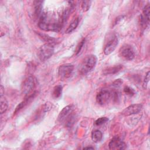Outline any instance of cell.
Masks as SVG:
<instances>
[{
    "label": "cell",
    "mask_w": 150,
    "mask_h": 150,
    "mask_svg": "<svg viewBox=\"0 0 150 150\" xmlns=\"http://www.w3.org/2000/svg\"><path fill=\"white\" fill-rule=\"evenodd\" d=\"M64 21L62 17L57 18L54 15L43 12L39 18V27L45 31H57L63 24Z\"/></svg>",
    "instance_id": "obj_1"
},
{
    "label": "cell",
    "mask_w": 150,
    "mask_h": 150,
    "mask_svg": "<svg viewBox=\"0 0 150 150\" xmlns=\"http://www.w3.org/2000/svg\"><path fill=\"white\" fill-rule=\"evenodd\" d=\"M97 62V58L96 56L94 54L86 56L80 65L79 71L80 74L85 75L90 72L95 67Z\"/></svg>",
    "instance_id": "obj_2"
},
{
    "label": "cell",
    "mask_w": 150,
    "mask_h": 150,
    "mask_svg": "<svg viewBox=\"0 0 150 150\" xmlns=\"http://www.w3.org/2000/svg\"><path fill=\"white\" fill-rule=\"evenodd\" d=\"M36 84L37 81L34 76H29L27 77L22 84V93L25 97L31 95L35 91V88H36Z\"/></svg>",
    "instance_id": "obj_3"
},
{
    "label": "cell",
    "mask_w": 150,
    "mask_h": 150,
    "mask_svg": "<svg viewBox=\"0 0 150 150\" xmlns=\"http://www.w3.org/2000/svg\"><path fill=\"white\" fill-rule=\"evenodd\" d=\"M54 51L53 44L46 43L41 46L38 51V56L39 59L45 62L49 59L53 54Z\"/></svg>",
    "instance_id": "obj_4"
},
{
    "label": "cell",
    "mask_w": 150,
    "mask_h": 150,
    "mask_svg": "<svg viewBox=\"0 0 150 150\" xmlns=\"http://www.w3.org/2000/svg\"><path fill=\"white\" fill-rule=\"evenodd\" d=\"M118 44V38L115 34L110 35L107 38L104 46V53L105 55L111 54L116 49Z\"/></svg>",
    "instance_id": "obj_5"
},
{
    "label": "cell",
    "mask_w": 150,
    "mask_h": 150,
    "mask_svg": "<svg viewBox=\"0 0 150 150\" xmlns=\"http://www.w3.org/2000/svg\"><path fill=\"white\" fill-rule=\"evenodd\" d=\"M119 53L120 56L127 60H131L135 57V50L129 45H124L121 46Z\"/></svg>",
    "instance_id": "obj_6"
},
{
    "label": "cell",
    "mask_w": 150,
    "mask_h": 150,
    "mask_svg": "<svg viewBox=\"0 0 150 150\" xmlns=\"http://www.w3.org/2000/svg\"><path fill=\"white\" fill-rule=\"evenodd\" d=\"M74 70V66L70 63L62 64L58 69V74L62 79H67L71 76Z\"/></svg>",
    "instance_id": "obj_7"
},
{
    "label": "cell",
    "mask_w": 150,
    "mask_h": 150,
    "mask_svg": "<svg viewBox=\"0 0 150 150\" xmlns=\"http://www.w3.org/2000/svg\"><path fill=\"white\" fill-rule=\"evenodd\" d=\"M111 95L110 91L107 89L100 90L96 96V101L100 105H106L110 101Z\"/></svg>",
    "instance_id": "obj_8"
},
{
    "label": "cell",
    "mask_w": 150,
    "mask_h": 150,
    "mask_svg": "<svg viewBox=\"0 0 150 150\" xmlns=\"http://www.w3.org/2000/svg\"><path fill=\"white\" fill-rule=\"evenodd\" d=\"M108 148L111 150H122L127 148V145L120 138L115 137L110 141Z\"/></svg>",
    "instance_id": "obj_9"
},
{
    "label": "cell",
    "mask_w": 150,
    "mask_h": 150,
    "mask_svg": "<svg viewBox=\"0 0 150 150\" xmlns=\"http://www.w3.org/2000/svg\"><path fill=\"white\" fill-rule=\"evenodd\" d=\"M142 108V105L141 104H134L126 107L121 112L124 116H129L139 113Z\"/></svg>",
    "instance_id": "obj_10"
},
{
    "label": "cell",
    "mask_w": 150,
    "mask_h": 150,
    "mask_svg": "<svg viewBox=\"0 0 150 150\" xmlns=\"http://www.w3.org/2000/svg\"><path fill=\"white\" fill-rule=\"evenodd\" d=\"M37 94V91H35L33 94H32L30 96H26L25 97V99L21 103H19L17 107H16L15 111H14V113L13 114H16L17 112H18L19 111H21L22 108H23L24 107H25L28 104H29L30 103L32 102V101L33 100V98L35 97L36 95Z\"/></svg>",
    "instance_id": "obj_11"
},
{
    "label": "cell",
    "mask_w": 150,
    "mask_h": 150,
    "mask_svg": "<svg viewBox=\"0 0 150 150\" xmlns=\"http://www.w3.org/2000/svg\"><path fill=\"white\" fill-rule=\"evenodd\" d=\"M73 107L72 105H68L64 107L60 112L58 115L57 120L59 122H62L64 121L66 119V118L73 112Z\"/></svg>",
    "instance_id": "obj_12"
},
{
    "label": "cell",
    "mask_w": 150,
    "mask_h": 150,
    "mask_svg": "<svg viewBox=\"0 0 150 150\" xmlns=\"http://www.w3.org/2000/svg\"><path fill=\"white\" fill-rule=\"evenodd\" d=\"M149 5L147 4L143 9L141 17V23L142 26L146 27L149 21Z\"/></svg>",
    "instance_id": "obj_13"
},
{
    "label": "cell",
    "mask_w": 150,
    "mask_h": 150,
    "mask_svg": "<svg viewBox=\"0 0 150 150\" xmlns=\"http://www.w3.org/2000/svg\"><path fill=\"white\" fill-rule=\"evenodd\" d=\"M122 65L118 64L114 65L112 66L107 67L104 69L103 71V73L104 75H110V74H115L119 71H120L122 69Z\"/></svg>",
    "instance_id": "obj_14"
},
{
    "label": "cell",
    "mask_w": 150,
    "mask_h": 150,
    "mask_svg": "<svg viewBox=\"0 0 150 150\" xmlns=\"http://www.w3.org/2000/svg\"><path fill=\"white\" fill-rule=\"evenodd\" d=\"M43 1H35L33 2L34 5V12L36 18H39L42 13H43L42 11V8H43Z\"/></svg>",
    "instance_id": "obj_15"
},
{
    "label": "cell",
    "mask_w": 150,
    "mask_h": 150,
    "mask_svg": "<svg viewBox=\"0 0 150 150\" xmlns=\"http://www.w3.org/2000/svg\"><path fill=\"white\" fill-rule=\"evenodd\" d=\"M8 108V103L3 95H0V113L2 114L5 113Z\"/></svg>",
    "instance_id": "obj_16"
},
{
    "label": "cell",
    "mask_w": 150,
    "mask_h": 150,
    "mask_svg": "<svg viewBox=\"0 0 150 150\" xmlns=\"http://www.w3.org/2000/svg\"><path fill=\"white\" fill-rule=\"evenodd\" d=\"M103 134L100 130H94L91 133V139L94 142L97 143L101 141Z\"/></svg>",
    "instance_id": "obj_17"
},
{
    "label": "cell",
    "mask_w": 150,
    "mask_h": 150,
    "mask_svg": "<svg viewBox=\"0 0 150 150\" xmlns=\"http://www.w3.org/2000/svg\"><path fill=\"white\" fill-rule=\"evenodd\" d=\"M79 23V18H75L69 25V26H68V28H67L66 30V33H70L72 32H73L78 26Z\"/></svg>",
    "instance_id": "obj_18"
},
{
    "label": "cell",
    "mask_w": 150,
    "mask_h": 150,
    "mask_svg": "<svg viewBox=\"0 0 150 150\" xmlns=\"http://www.w3.org/2000/svg\"><path fill=\"white\" fill-rule=\"evenodd\" d=\"M62 88L63 87L61 85H57L54 87L53 90L52 91V97L54 99L59 98L62 96Z\"/></svg>",
    "instance_id": "obj_19"
},
{
    "label": "cell",
    "mask_w": 150,
    "mask_h": 150,
    "mask_svg": "<svg viewBox=\"0 0 150 150\" xmlns=\"http://www.w3.org/2000/svg\"><path fill=\"white\" fill-rule=\"evenodd\" d=\"M38 35H39V36L42 39H43L45 41H46V43L53 44V42H54V41H55V39H54V38H53L52 37L49 36L47 35L43 34V33H38Z\"/></svg>",
    "instance_id": "obj_20"
},
{
    "label": "cell",
    "mask_w": 150,
    "mask_h": 150,
    "mask_svg": "<svg viewBox=\"0 0 150 150\" xmlns=\"http://www.w3.org/2000/svg\"><path fill=\"white\" fill-rule=\"evenodd\" d=\"M91 4V1H83L81 3V8L83 12H86L88 11L90 8V5Z\"/></svg>",
    "instance_id": "obj_21"
},
{
    "label": "cell",
    "mask_w": 150,
    "mask_h": 150,
    "mask_svg": "<svg viewBox=\"0 0 150 150\" xmlns=\"http://www.w3.org/2000/svg\"><path fill=\"white\" fill-rule=\"evenodd\" d=\"M108 121V118L106 117H103L101 118H98L96 121H95V124L96 125H101L103 124H105L106 122Z\"/></svg>",
    "instance_id": "obj_22"
},
{
    "label": "cell",
    "mask_w": 150,
    "mask_h": 150,
    "mask_svg": "<svg viewBox=\"0 0 150 150\" xmlns=\"http://www.w3.org/2000/svg\"><path fill=\"white\" fill-rule=\"evenodd\" d=\"M124 91L125 92V93L127 95H129L130 96H133L135 94V91L133 88L128 87V86H126L124 87Z\"/></svg>",
    "instance_id": "obj_23"
},
{
    "label": "cell",
    "mask_w": 150,
    "mask_h": 150,
    "mask_svg": "<svg viewBox=\"0 0 150 150\" xmlns=\"http://www.w3.org/2000/svg\"><path fill=\"white\" fill-rule=\"evenodd\" d=\"M84 42H85V39H83L78 44V45L77 46V47H76V54H79V53H80V52L81 50V48L83 47V45H84Z\"/></svg>",
    "instance_id": "obj_24"
},
{
    "label": "cell",
    "mask_w": 150,
    "mask_h": 150,
    "mask_svg": "<svg viewBox=\"0 0 150 150\" xmlns=\"http://www.w3.org/2000/svg\"><path fill=\"white\" fill-rule=\"evenodd\" d=\"M149 81V71H148L146 74H145L144 80V83H143V87L144 88H146L147 87V85Z\"/></svg>",
    "instance_id": "obj_25"
},
{
    "label": "cell",
    "mask_w": 150,
    "mask_h": 150,
    "mask_svg": "<svg viewBox=\"0 0 150 150\" xmlns=\"http://www.w3.org/2000/svg\"><path fill=\"white\" fill-rule=\"evenodd\" d=\"M122 83V80H121V79H117L115 81L113 82V83L112 84V86L115 88H118L121 85Z\"/></svg>",
    "instance_id": "obj_26"
},
{
    "label": "cell",
    "mask_w": 150,
    "mask_h": 150,
    "mask_svg": "<svg viewBox=\"0 0 150 150\" xmlns=\"http://www.w3.org/2000/svg\"><path fill=\"white\" fill-rule=\"evenodd\" d=\"M0 95H3L4 94V87L3 86L1 85V93H0Z\"/></svg>",
    "instance_id": "obj_27"
},
{
    "label": "cell",
    "mask_w": 150,
    "mask_h": 150,
    "mask_svg": "<svg viewBox=\"0 0 150 150\" xmlns=\"http://www.w3.org/2000/svg\"><path fill=\"white\" fill-rule=\"evenodd\" d=\"M84 149H94V147H91V146H87V147H84Z\"/></svg>",
    "instance_id": "obj_28"
}]
</instances>
